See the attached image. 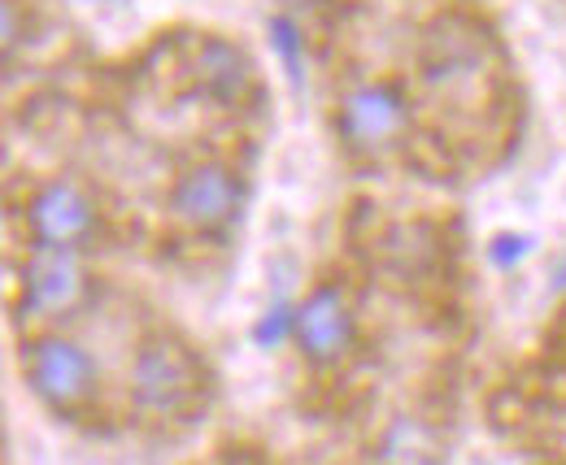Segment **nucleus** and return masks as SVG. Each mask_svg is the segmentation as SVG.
<instances>
[{
    "label": "nucleus",
    "mask_w": 566,
    "mask_h": 465,
    "mask_svg": "<svg viewBox=\"0 0 566 465\" xmlns=\"http://www.w3.org/2000/svg\"><path fill=\"white\" fill-rule=\"evenodd\" d=\"M549 292H566V249L558 253V262H554V274H549Z\"/></svg>",
    "instance_id": "12"
},
{
    "label": "nucleus",
    "mask_w": 566,
    "mask_h": 465,
    "mask_svg": "<svg viewBox=\"0 0 566 465\" xmlns=\"http://www.w3.org/2000/svg\"><path fill=\"white\" fill-rule=\"evenodd\" d=\"M336 131L345 139V148L357 157H384L388 148L401 144V135L410 131V96L388 78L354 83L340 96Z\"/></svg>",
    "instance_id": "3"
},
{
    "label": "nucleus",
    "mask_w": 566,
    "mask_h": 465,
    "mask_svg": "<svg viewBox=\"0 0 566 465\" xmlns=\"http://www.w3.org/2000/svg\"><path fill=\"white\" fill-rule=\"evenodd\" d=\"M22 374H27L31 397L44 409H53L57 418L83 413L101 388L96 361L66 335H35L22 348Z\"/></svg>",
    "instance_id": "2"
},
{
    "label": "nucleus",
    "mask_w": 566,
    "mask_h": 465,
    "mask_svg": "<svg viewBox=\"0 0 566 465\" xmlns=\"http://www.w3.org/2000/svg\"><path fill=\"white\" fill-rule=\"evenodd\" d=\"M296 331V305H287V300H275L262 318H258V327H253V339H258V348H280L283 339H292Z\"/></svg>",
    "instance_id": "10"
},
{
    "label": "nucleus",
    "mask_w": 566,
    "mask_h": 465,
    "mask_svg": "<svg viewBox=\"0 0 566 465\" xmlns=\"http://www.w3.org/2000/svg\"><path fill=\"white\" fill-rule=\"evenodd\" d=\"M249 200V183L227 161H197L175 179L170 213L197 235H227Z\"/></svg>",
    "instance_id": "5"
},
{
    "label": "nucleus",
    "mask_w": 566,
    "mask_h": 465,
    "mask_svg": "<svg viewBox=\"0 0 566 465\" xmlns=\"http://www.w3.org/2000/svg\"><path fill=\"white\" fill-rule=\"evenodd\" d=\"M532 249H536V240L527 231H496L489 240V262L496 270H514L523 257H532Z\"/></svg>",
    "instance_id": "11"
},
{
    "label": "nucleus",
    "mask_w": 566,
    "mask_h": 465,
    "mask_svg": "<svg viewBox=\"0 0 566 465\" xmlns=\"http://www.w3.org/2000/svg\"><path fill=\"white\" fill-rule=\"evenodd\" d=\"M92 296V274L83 266V253L74 249H44L31 244L22 278H18V309L40 323L74 318Z\"/></svg>",
    "instance_id": "4"
},
{
    "label": "nucleus",
    "mask_w": 566,
    "mask_h": 465,
    "mask_svg": "<svg viewBox=\"0 0 566 465\" xmlns=\"http://www.w3.org/2000/svg\"><path fill=\"white\" fill-rule=\"evenodd\" d=\"M558 465H566V462H558Z\"/></svg>",
    "instance_id": "13"
},
{
    "label": "nucleus",
    "mask_w": 566,
    "mask_h": 465,
    "mask_svg": "<svg viewBox=\"0 0 566 465\" xmlns=\"http://www.w3.org/2000/svg\"><path fill=\"white\" fill-rule=\"evenodd\" d=\"M197 83H201V92L213 96L218 105H240L249 92H253V62H249V53L240 49V44H231V40H201V49H197Z\"/></svg>",
    "instance_id": "8"
},
{
    "label": "nucleus",
    "mask_w": 566,
    "mask_h": 465,
    "mask_svg": "<svg viewBox=\"0 0 566 465\" xmlns=\"http://www.w3.org/2000/svg\"><path fill=\"white\" fill-rule=\"evenodd\" d=\"M213 392L206 357L179 335H148L132 357V400L144 418L157 422H192Z\"/></svg>",
    "instance_id": "1"
},
{
    "label": "nucleus",
    "mask_w": 566,
    "mask_h": 465,
    "mask_svg": "<svg viewBox=\"0 0 566 465\" xmlns=\"http://www.w3.org/2000/svg\"><path fill=\"white\" fill-rule=\"evenodd\" d=\"M266 31H271V44H275V53H280L287 78L301 87V70H305V35H301V27H296L287 13H275V18L266 22Z\"/></svg>",
    "instance_id": "9"
},
{
    "label": "nucleus",
    "mask_w": 566,
    "mask_h": 465,
    "mask_svg": "<svg viewBox=\"0 0 566 465\" xmlns=\"http://www.w3.org/2000/svg\"><path fill=\"white\" fill-rule=\"evenodd\" d=\"M27 231L44 249H74V253H83L101 235V213H96L92 197L78 183L53 179V183H40L31 192V200H27Z\"/></svg>",
    "instance_id": "7"
},
{
    "label": "nucleus",
    "mask_w": 566,
    "mask_h": 465,
    "mask_svg": "<svg viewBox=\"0 0 566 465\" xmlns=\"http://www.w3.org/2000/svg\"><path fill=\"white\" fill-rule=\"evenodd\" d=\"M292 344L301 348V357L318 370H332L340 361H349L357 348V309L354 296L340 283H318L301 305H296V331Z\"/></svg>",
    "instance_id": "6"
}]
</instances>
